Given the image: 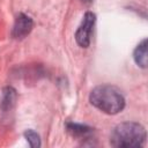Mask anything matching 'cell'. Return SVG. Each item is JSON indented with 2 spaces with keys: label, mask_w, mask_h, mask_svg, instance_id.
<instances>
[{
  "label": "cell",
  "mask_w": 148,
  "mask_h": 148,
  "mask_svg": "<svg viewBox=\"0 0 148 148\" xmlns=\"http://www.w3.org/2000/svg\"><path fill=\"white\" fill-rule=\"evenodd\" d=\"M89 102L92 106L106 114H117L121 112L126 105L123 92L111 84L95 87L89 94Z\"/></svg>",
  "instance_id": "1"
},
{
  "label": "cell",
  "mask_w": 148,
  "mask_h": 148,
  "mask_svg": "<svg viewBox=\"0 0 148 148\" xmlns=\"http://www.w3.org/2000/svg\"><path fill=\"white\" fill-rule=\"evenodd\" d=\"M147 139L146 128L136 121L118 124L111 132L110 145L118 148H134L145 145Z\"/></svg>",
  "instance_id": "2"
},
{
  "label": "cell",
  "mask_w": 148,
  "mask_h": 148,
  "mask_svg": "<svg viewBox=\"0 0 148 148\" xmlns=\"http://www.w3.org/2000/svg\"><path fill=\"white\" fill-rule=\"evenodd\" d=\"M96 23V15L92 12H86L80 25L75 31V40L80 47L87 49L90 45L91 35L94 31V27Z\"/></svg>",
  "instance_id": "3"
},
{
  "label": "cell",
  "mask_w": 148,
  "mask_h": 148,
  "mask_svg": "<svg viewBox=\"0 0 148 148\" xmlns=\"http://www.w3.org/2000/svg\"><path fill=\"white\" fill-rule=\"evenodd\" d=\"M34 27V21L32 18L24 14V13H20L16 17H15V22L12 29V36L15 39H23L24 37H27Z\"/></svg>",
  "instance_id": "4"
},
{
  "label": "cell",
  "mask_w": 148,
  "mask_h": 148,
  "mask_svg": "<svg viewBox=\"0 0 148 148\" xmlns=\"http://www.w3.org/2000/svg\"><path fill=\"white\" fill-rule=\"evenodd\" d=\"M66 128L68 133H71L73 136L79 138V139H90L94 132V128H91L88 125L83 124H77V123H67Z\"/></svg>",
  "instance_id": "5"
},
{
  "label": "cell",
  "mask_w": 148,
  "mask_h": 148,
  "mask_svg": "<svg viewBox=\"0 0 148 148\" xmlns=\"http://www.w3.org/2000/svg\"><path fill=\"white\" fill-rule=\"evenodd\" d=\"M133 59L141 68H147V38H143L134 49Z\"/></svg>",
  "instance_id": "6"
},
{
  "label": "cell",
  "mask_w": 148,
  "mask_h": 148,
  "mask_svg": "<svg viewBox=\"0 0 148 148\" xmlns=\"http://www.w3.org/2000/svg\"><path fill=\"white\" fill-rule=\"evenodd\" d=\"M16 99V90L13 87H6L2 90V96L0 101V108L3 112L10 110Z\"/></svg>",
  "instance_id": "7"
},
{
  "label": "cell",
  "mask_w": 148,
  "mask_h": 148,
  "mask_svg": "<svg viewBox=\"0 0 148 148\" xmlns=\"http://www.w3.org/2000/svg\"><path fill=\"white\" fill-rule=\"evenodd\" d=\"M24 138L27 140V142L29 143L30 147L32 148H37V147H40V138H39V134L36 133L34 130H27L24 132Z\"/></svg>",
  "instance_id": "8"
},
{
  "label": "cell",
  "mask_w": 148,
  "mask_h": 148,
  "mask_svg": "<svg viewBox=\"0 0 148 148\" xmlns=\"http://www.w3.org/2000/svg\"><path fill=\"white\" fill-rule=\"evenodd\" d=\"M82 2H84V3H90V2H92L94 0H81Z\"/></svg>",
  "instance_id": "9"
}]
</instances>
